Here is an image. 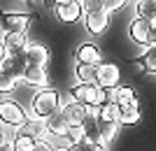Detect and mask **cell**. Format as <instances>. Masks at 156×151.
I'll return each instance as SVG.
<instances>
[{"instance_id":"1","label":"cell","mask_w":156,"mask_h":151,"mask_svg":"<svg viewBox=\"0 0 156 151\" xmlns=\"http://www.w3.org/2000/svg\"><path fill=\"white\" fill-rule=\"evenodd\" d=\"M61 109V95L54 88H40L30 100V112L35 118H47Z\"/></svg>"},{"instance_id":"2","label":"cell","mask_w":156,"mask_h":151,"mask_svg":"<svg viewBox=\"0 0 156 151\" xmlns=\"http://www.w3.org/2000/svg\"><path fill=\"white\" fill-rule=\"evenodd\" d=\"M72 100H77V102H82V105H105L107 102V91L105 88H100V86L96 84H77V86H72V91H70Z\"/></svg>"},{"instance_id":"3","label":"cell","mask_w":156,"mask_h":151,"mask_svg":"<svg viewBox=\"0 0 156 151\" xmlns=\"http://www.w3.org/2000/svg\"><path fill=\"white\" fill-rule=\"evenodd\" d=\"M26 112L19 102L14 100H0V123L5 125H12V128H21L26 123Z\"/></svg>"},{"instance_id":"4","label":"cell","mask_w":156,"mask_h":151,"mask_svg":"<svg viewBox=\"0 0 156 151\" xmlns=\"http://www.w3.org/2000/svg\"><path fill=\"white\" fill-rule=\"evenodd\" d=\"M119 79H121V70H119L117 63L103 60V63L98 65V81H96V86L110 91V88H117L119 86Z\"/></svg>"},{"instance_id":"5","label":"cell","mask_w":156,"mask_h":151,"mask_svg":"<svg viewBox=\"0 0 156 151\" xmlns=\"http://www.w3.org/2000/svg\"><path fill=\"white\" fill-rule=\"evenodd\" d=\"M54 14L61 23H75V21L84 19V9L79 0H63L61 5L54 7Z\"/></svg>"},{"instance_id":"6","label":"cell","mask_w":156,"mask_h":151,"mask_svg":"<svg viewBox=\"0 0 156 151\" xmlns=\"http://www.w3.org/2000/svg\"><path fill=\"white\" fill-rule=\"evenodd\" d=\"M84 26L91 35H103L110 26V12L107 9H96V12L84 14Z\"/></svg>"},{"instance_id":"7","label":"cell","mask_w":156,"mask_h":151,"mask_svg":"<svg viewBox=\"0 0 156 151\" xmlns=\"http://www.w3.org/2000/svg\"><path fill=\"white\" fill-rule=\"evenodd\" d=\"M130 39L135 42L137 46H147L151 44V28H149V21L140 19V16H135V19L130 21Z\"/></svg>"},{"instance_id":"8","label":"cell","mask_w":156,"mask_h":151,"mask_svg":"<svg viewBox=\"0 0 156 151\" xmlns=\"http://www.w3.org/2000/svg\"><path fill=\"white\" fill-rule=\"evenodd\" d=\"M23 53H26V65L47 67V63H49V49H47L42 42H28Z\"/></svg>"},{"instance_id":"9","label":"cell","mask_w":156,"mask_h":151,"mask_svg":"<svg viewBox=\"0 0 156 151\" xmlns=\"http://www.w3.org/2000/svg\"><path fill=\"white\" fill-rule=\"evenodd\" d=\"M0 67H2L7 74H12V77L21 79V77H23V70H26V53H23V51L7 53L5 60L0 63Z\"/></svg>"},{"instance_id":"10","label":"cell","mask_w":156,"mask_h":151,"mask_svg":"<svg viewBox=\"0 0 156 151\" xmlns=\"http://www.w3.org/2000/svg\"><path fill=\"white\" fill-rule=\"evenodd\" d=\"M33 14H2V28L9 33H28Z\"/></svg>"},{"instance_id":"11","label":"cell","mask_w":156,"mask_h":151,"mask_svg":"<svg viewBox=\"0 0 156 151\" xmlns=\"http://www.w3.org/2000/svg\"><path fill=\"white\" fill-rule=\"evenodd\" d=\"M23 81L28 86H35V88H49V74H47V67H40V65H26L23 70Z\"/></svg>"},{"instance_id":"12","label":"cell","mask_w":156,"mask_h":151,"mask_svg":"<svg viewBox=\"0 0 156 151\" xmlns=\"http://www.w3.org/2000/svg\"><path fill=\"white\" fill-rule=\"evenodd\" d=\"M75 58L77 63H84V65H100L103 58H100V49L91 42H84V44L77 46V51H75Z\"/></svg>"},{"instance_id":"13","label":"cell","mask_w":156,"mask_h":151,"mask_svg":"<svg viewBox=\"0 0 156 151\" xmlns=\"http://www.w3.org/2000/svg\"><path fill=\"white\" fill-rule=\"evenodd\" d=\"M61 114L65 116L68 125H82V121L86 116V107L82 102H77V100H70V102L61 105Z\"/></svg>"},{"instance_id":"14","label":"cell","mask_w":156,"mask_h":151,"mask_svg":"<svg viewBox=\"0 0 156 151\" xmlns=\"http://www.w3.org/2000/svg\"><path fill=\"white\" fill-rule=\"evenodd\" d=\"M44 123H47V132L49 135H54V137L58 139V137H68V130H70V125H68V121H65V116L58 112H54L51 116H47L44 118Z\"/></svg>"},{"instance_id":"15","label":"cell","mask_w":156,"mask_h":151,"mask_svg":"<svg viewBox=\"0 0 156 151\" xmlns=\"http://www.w3.org/2000/svg\"><path fill=\"white\" fill-rule=\"evenodd\" d=\"M2 44H5L7 53L26 51V46H28V33H9V30H5V35H2Z\"/></svg>"},{"instance_id":"16","label":"cell","mask_w":156,"mask_h":151,"mask_svg":"<svg viewBox=\"0 0 156 151\" xmlns=\"http://www.w3.org/2000/svg\"><path fill=\"white\" fill-rule=\"evenodd\" d=\"M21 132H26V135H30V137L35 139H44L49 132H47V123H44V118H35L33 116L30 121H26V123L19 128Z\"/></svg>"},{"instance_id":"17","label":"cell","mask_w":156,"mask_h":151,"mask_svg":"<svg viewBox=\"0 0 156 151\" xmlns=\"http://www.w3.org/2000/svg\"><path fill=\"white\" fill-rule=\"evenodd\" d=\"M119 128H121V123L119 121H100L98 123V132H100V144H110L112 139L119 135Z\"/></svg>"},{"instance_id":"18","label":"cell","mask_w":156,"mask_h":151,"mask_svg":"<svg viewBox=\"0 0 156 151\" xmlns=\"http://www.w3.org/2000/svg\"><path fill=\"white\" fill-rule=\"evenodd\" d=\"M75 77H77L79 84H96L98 81V65L77 63V65H75Z\"/></svg>"},{"instance_id":"19","label":"cell","mask_w":156,"mask_h":151,"mask_svg":"<svg viewBox=\"0 0 156 151\" xmlns=\"http://www.w3.org/2000/svg\"><path fill=\"white\" fill-rule=\"evenodd\" d=\"M35 142H37L35 137H30V135H26V132H21L16 128V132L12 137V149L14 151H33L35 149Z\"/></svg>"},{"instance_id":"20","label":"cell","mask_w":156,"mask_h":151,"mask_svg":"<svg viewBox=\"0 0 156 151\" xmlns=\"http://www.w3.org/2000/svg\"><path fill=\"white\" fill-rule=\"evenodd\" d=\"M119 123L121 125H135L140 121V105H126L119 107Z\"/></svg>"},{"instance_id":"21","label":"cell","mask_w":156,"mask_h":151,"mask_svg":"<svg viewBox=\"0 0 156 151\" xmlns=\"http://www.w3.org/2000/svg\"><path fill=\"white\" fill-rule=\"evenodd\" d=\"M135 9H137L135 16H140V19H144V21L156 19V0H137Z\"/></svg>"},{"instance_id":"22","label":"cell","mask_w":156,"mask_h":151,"mask_svg":"<svg viewBox=\"0 0 156 151\" xmlns=\"http://www.w3.org/2000/svg\"><path fill=\"white\" fill-rule=\"evenodd\" d=\"M117 105L119 107H126V105H140L135 91L130 86H119L117 88Z\"/></svg>"},{"instance_id":"23","label":"cell","mask_w":156,"mask_h":151,"mask_svg":"<svg viewBox=\"0 0 156 151\" xmlns=\"http://www.w3.org/2000/svg\"><path fill=\"white\" fill-rule=\"evenodd\" d=\"M16 84H19V79L12 77V74H7L2 67H0V93L2 95H7V93H12L14 88H16Z\"/></svg>"},{"instance_id":"24","label":"cell","mask_w":156,"mask_h":151,"mask_svg":"<svg viewBox=\"0 0 156 151\" xmlns=\"http://www.w3.org/2000/svg\"><path fill=\"white\" fill-rule=\"evenodd\" d=\"M119 105H114V102H105V105H100V121H119Z\"/></svg>"},{"instance_id":"25","label":"cell","mask_w":156,"mask_h":151,"mask_svg":"<svg viewBox=\"0 0 156 151\" xmlns=\"http://www.w3.org/2000/svg\"><path fill=\"white\" fill-rule=\"evenodd\" d=\"M140 60L144 63L147 72H156V44H149V46H147Z\"/></svg>"},{"instance_id":"26","label":"cell","mask_w":156,"mask_h":151,"mask_svg":"<svg viewBox=\"0 0 156 151\" xmlns=\"http://www.w3.org/2000/svg\"><path fill=\"white\" fill-rule=\"evenodd\" d=\"M86 132L82 125H70V130H68V142L70 144H79V142H84Z\"/></svg>"},{"instance_id":"27","label":"cell","mask_w":156,"mask_h":151,"mask_svg":"<svg viewBox=\"0 0 156 151\" xmlns=\"http://www.w3.org/2000/svg\"><path fill=\"white\" fill-rule=\"evenodd\" d=\"M82 2V9L86 12H96V9H105V0H79Z\"/></svg>"},{"instance_id":"28","label":"cell","mask_w":156,"mask_h":151,"mask_svg":"<svg viewBox=\"0 0 156 151\" xmlns=\"http://www.w3.org/2000/svg\"><path fill=\"white\" fill-rule=\"evenodd\" d=\"M126 2H128V0H105V9L112 14V12H117V9H121Z\"/></svg>"},{"instance_id":"29","label":"cell","mask_w":156,"mask_h":151,"mask_svg":"<svg viewBox=\"0 0 156 151\" xmlns=\"http://www.w3.org/2000/svg\"><path fill=\"white\" fill-rule=\"evenodd\" d=\"M54 149H56V146L44 137V139H37V142H35V149L33 151H54Z\"/></svg>"},{"instance_id":"30","label":"cell","mask_w":156,"mask_h":151,"mask_svg":"<svg viewBox=\"0 0 156 151\" xmlns=\"http://www.w3.org/2000/svg\"><path fill=\"white\" fill-rule=\"evenodd\" d=\"M86 116L100 118V107H98V105H86Z\"/></svg>"},{"instance_id":"31","label":"cell","mask_w":156,"mask_h":151,"mask_svg":"<svg viewBox=\"0 0 156 151\" xmlns=\"http://www.w3.org/2000/svg\"><path fill=\"white\" fill-rule=\"evenodd\" d=\"M133 72H147V67H144V63H142L140 58L133 63Z\"/></svg>"},{"instance_id":"32","label":"cell","mask_w":156,"mask_h":151,"mask_svg":"<svg viewBox=\"0 0 156 151\" xmlns=\"http://www.w3.org/2000/svg\"><path fill=\"white\" fill-rule=\"evenodd\" d=\"M149 28H151V44H156V19L149 21Z\"/></svg>"},{"instance_id":"33","label":"cell","mask_w":156,"mask_h":151,"mask_svg":"<svg viewBox=\"0 0 156 151\" xmlns=\"http://www.w3.org/2000/svg\"><path fill=\"white\" fill-rule=\"evenodd\" d=\"M5 56H7V49H5V44H2V39H0V63L5 60Z\"/></svg>"},{"instance_id":"34","label":"cell","mask_w":156,"mask_h":151,"mask_svg":"<svg viewBox=\"0 0 156 151\" xmlns=\"http://www.w3.org/2000/svg\"><path fill=\"white\" fill-rule=\"evenodd\" d=\"M0 151H14V149H12V139H7L5 144L0 146Z\"/></svg>"},{"instance_id":"35","label":"cell","mask_w":156,"mask_h":151,"mask_svg":"<svg viewBox=\"0 0 156 151\" xmlns=\"http://www.w3.org/2000/svg\"><path fill=\"white\" fill-rule=\"evenodd\" d=\"M5 142H7V137H5V130H2V128H0V146L5 144Z\"/></svg>"},{"instance_id":"36","label":"cell","mask_w":156,"mask_h":151,"mask_svg":"<svg viewBox=\"0 0 156 151\" xmlns=\"http://www.w3.org/2000/svg\"><path fill=\"white\" fill-rule=\"evenodd\" d=\"M93 151H107V146H105V144H96V146H93Z\"/></svg>"},{"instance_id":"37","label":"cell","mask_w":156,"mask_h":151,"mask_svg":"<svg viewBox=\"0 0 156 151\" xmlns=\"http://www.w3.org/2000/svg\"><path fill=\"white\" fill-rule=\"evenodd\" d=\"M54 151H68V149H65V146H56Z\"/></svg>"},{"instance_id":"38","label":"cell","mask_w":156,"mask_h":151,"mask_svg":"<svg viewBox=\"0 0 156 151\" xmlns=\"http://www.w3.org/2000/svg\"><path fill=\"white\" fill-rule=\"evenodd\" d=\"M23 2H33V0H23Z\"/></svg>"}]
</instances>
